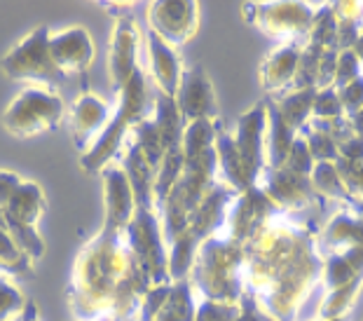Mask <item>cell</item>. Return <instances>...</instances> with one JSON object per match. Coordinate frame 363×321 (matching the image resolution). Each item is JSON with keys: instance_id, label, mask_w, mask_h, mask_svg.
<instances>
[{"instance_id": "obj_14", "label": "cell", "mask_w": 363, "mask_h": 321, "mask_svg": "<svg viewBox=\"0 0 363 321\" xmlns=\"http://www.w3.org/2000/svg\"><path fill=\"white\" fill-rule=\"evenodd\" d=\"M111 118H113V106L104 101L99 94L84 91V94L78 96V101L73 103L68 120H71L73 141L78 143V148L82 152L101 136V132L108 127Z\"/></svg>"}, {"instance_id": "obj_9", "label": "cell", "mask_w": 363, "mask_h": 321, "mask_svg": "<svg viewBox=\"0 0 363 321\" xmlns=\"http://www.w3.org/2000/svg\"><path fill=\"white\" fill-rule=\"evenodd\" d=\"M265 125H267L265 101H258L244 116L237 118V127L233 132L239 159H242L253 186L258 183L260 174L265 171V152H262V146H265Z\"/></svg>"}, {"instance_id": "obj_41", "label": "cell", "mask_w": 363, "mask_h": 321, "mask_svg": "<svg viewBox=\"0 0 363 321\" xmlns=\"http://www.w3.org/2000/svg\"><path fill=\"white\" fill-rule=\"evenodd\" d=\"M347 122H350V127H352V132L361 136L363 139V108L357 113V116H352V118H347Z\"/></svg>"}, {"instance_id": "obj_15", "label": "cell", "mask_w": 363, "mask_h": 321, "mask_svg": "<svg viewBox=\"0 0 363 321\" xmlns=\"http://www.w3.org/2000/svg\"><path fill=\"white\" fill-rule=\"evenodd\" d=\"M307 38L303 40H286L265 57L260 64V85L269 96H279L284 91L293 87V78H296V68L300 59V50L305 47Z\"/></svg>"}, {"instance_id": "obj_5", "label": "cell", "mask_w": 363, "mask_h": 321, "mask_svg": "<svg viewBox=\"0 0 363 321\" xmlns=\"http://www.w3.org/2000/svg\"><path fill=\"white\" fill-rule=\"evenodd\" d=\"M316 7L312 3H251L244 5V17L269 38L303 40L310 33Z\"/></svg>"}, {"instance_id": "obj_11", "label": "cell", "mask_w": 363, "mask_h": 321, "mask_svg": "<svg viewBox=\"0 0 363 321\" xmlns=\"http://www.w3.org/2000/svg\"><path fill=\"white\" fill-rule=\"evenodd\" d=\"M138 45H141V33H138L134 14H120L111 35V50H108V75H111L115 94L138 71Z\"/></svg>"}, {"instance_id": "obj_3", "label": "cell", "mask_w": 363, "mask_h": 321, "mask_svg": "<svg viewBox=\"0 0 363 321\" xmlns=\"http://www.w3.org/2000/svg\"><path fill=\"white\" fill-rule=\"evenodd\" d=\"M64 116V101L57 91H52V87L26 85L5 108L0 125L17 139H30L35 134L59 127Z\"/></svg>"}, {"instance_id": "obj_24", "label": "cell", "mask_w": 363, "mask_h": 321, "mask_svg": "<svg viewBox=\"0 0 363 321\" xmlns=\"http://www.w3.org/2000/svg\"><path fill=\"white\" fill-rule=\"evenodd\" d=\"M195 310H197V305L192 300L190 281L188 279L172 281L167 300L152 321H195Z\"/></svg>"}, {"instance_id": "obj_29", "label": "cell", "mask_w": 363, "mask_h": 321, "mask_svg": "<svg viewBox=\"0 0 363 321\" xmlns=\"http://www.w3.org/2000/svg\"><path fill=\"white\" fill-rule=\"evenodd\" d=\"M321 47L305 43V47L300 50L296 78H293L291 89H316V71H319V59H321Z\"/></svg>"}, {"instance_id": "obj_37", "label": "cell", "mask_w": 363, "mask_h": 321, "mask_svg": "<svg viewBox=\"0 0 363 321\" xmlns=\"http://www.w3.org/2000/svg\"><path fill=\"white\" fill-rule=\"evenodd\" d=\"M337 98L340 106H342L345 118H352L363 108V75L357 80L347 82V85L337 87Z\"/></svg>"}, {"instance_id": "obj_43", "label": "cell", "mask_w": 363, "mask_h": 321, "mask_svg": "<svg viewBox=\"0 0 363 321\" xmlns=\"http://www.w3.org/2000/svg\"><path fill=\"white\" fill-rule=\"evenodd\" d=\"M354 55H357L359 59H361V64H363V33H361V38H359V40H357V45H354Z\"/></svg>"}, {"instance_id": "obj_30", "label": "cell", "mask_w": 363, "mask_h": 321, "mask_svg": "<svg viewBox=\"0 0 363 321\" xmlns=\"http://www.w3.org/2000/svg\"><path fill=\"white\" fill-rule=\"evenodd\" d=\"M298 134L305 139L314 162H335V159H337V143L330 139L328 134H323V132H319V129H314L310 122H307V125L300 129Z\"/></svg>"}, {"instance_id": "obj_22", "label": "cell", "mask_w": 363, "mask_h": 321, "mask_svg": "<svg viewBox=\"0 0 363 321\" xmlns=\"http://www.w3.org/2000/svg\"><path fill=\"white\" fill-rule=\"evenodd\" d=\"M202 237L195 235L190 227H185L181 235H176L167 244V265H169V279L183 281L190 277L192 265H195L197 251L202 247Z\"/></svg>"}, {"instance_id": "obj_10", "label": "cell", "mask_w": 363, "mask_h": 321, "mask_svg": "<svg viewBox=\"0 0 363 321\" xmlns=\"http://www.w3.org/2000/svg\"><path fill=\"white\" fill-rule=\"evenodd\" d=\"M176 108H179L185 125L197 120H213L218 118V103H216V91L211 78L206 75L202 66L183 68L181 85L174 94Z\"/></svg>"}, {"instance_id": "obj_33", "label": "cell", "mask_w": 363, "mask_h": 321, "mask_svg": "<svg viewBox=\"0 0 363 321\" xmlns=\"http://www.w3.org/2000/svg\"><path fill=\"white\" fill-rule=\"evenodd\" d=\"M314 159L310 155V148H307V143L303 136H296V141H293V148L289 152V157H286V162L281 169H289L293 174H300V176H310L312 169H314Z\"/></svg>"}, {"instance_id": "obj_1", "label": "cell", "mask_w": 363, "mask_h": 321, "mask_svg": "<svg viewBox=\"0 0 363 321\" xmlns=\"http://www.w3.org/2000/svg\"><path fill=\"white\" fill-rule=\"evenodd\" d=\"M190 284L206 300L239 305L246 295L244 286V244L225 235H211L197 251L190 272Z\"/></svg>"}, {"instance_id": "obj_18", "label": "cell", "mask_w": 363, "mask_h": 321, "mask_svg": "<svg viewBox=\"0 0 363 321\" xmlns=\"http://www.w3.org/2000/svg\"><path fill=\"white\" fill-rule=\"evenodd\" d=\"M237 195L239 193H235L233 188L223 186V183H216V186L206 193L204 200L199 202L197 209L192 211L188 227L195 235L202 237V240H206V237H211V235H218L223 223H225L230 204L235 202Z\"/></svg>"}, {"instance_id": "obj_16", "label": "cell", "mask_w": 363, "mask_h": 321, "mask_svg": "<svg viewBox=\"0 0 363 321\" xmlns=\"http://www.w3.org/2000/svg\"><path fill=\"white\" fill-rule=\"evenodd\" d=\"M352 247H363V218L342 204L316 232V251L328 256Z\"/></svg>"}, {"instance_id": "obj_31", "label": "cell", "mask_w": 363, "mask_h": 321, "mask_svg": "<svg viewBox=\"0 0 363 321\" xmlns=\"http://www.w3.org/2000/svg\"><path fill=\"white\" fill-rule=\"evenodd\" d=\"M335 118H345L342 106H340V98H337V89L335 87L316 89L310 120H335Z\"/></svg>"}, {"instance_id": "obj_23", "label": "cell", "mask_w": 363, "mask_h": 321, "mask_svg": "<svg viewBox=\"0 0 363 321\" xmlns=\"http://www.w3.org/2000/svg\"><path fill=\"white\" fill-rule=\"evenodd\" d=\"M316 89H289L279 96H269L279 111V116L289 122V125L300 132L312 118V103H314Z\"/></svg>"}, {"instance_id": "obj_6", "label": "cell", "mask_w": 363, "mask_h": 321, "mask_svg": "<svg viewBox=\"0 0 363 321\" xmlns=\"http://www.w3.org/2000/svg\"><path fill=\"white\" fill-rule=\"evenodd\" d=\"M281 216H284V211L279 206L269 200L260 188L253 186L235 197V202L230 204V211L225 216V223H223L218 235H225L230 240L244 244L246 240H251L260 227H265L267 223H272V220Z\"/></svg>"}, {"instance_id": "obj_2", "label": "cell", "mask_w": 363, "mask_h": 321, "mask_svg": "<svg viewBox=\"0 0 363 321\" xmlns=\"http://www.w3.org/2000/svg\"><path fill=\"white\" fill-rule=\"evenodd\" d=\"M152 113L150 98H148V78L138 71L131 75L129 82L118 91V106H113V118L101 136L84 150L82 155V169L94 174L104 171L108 164H113V157L118 155L122 143L127 141L138 122L145 120Z\"/></svg>"}, {"instance_id": "obj_17", "label": "cell", "mask_w": 363, "mask_h": 321, "mask_svg": "<svg viewBox=\"0 0 363 321\" xmlns=\"http://www.w3.org/2000/svg\"><path fill=\"white\" fill-rule=\"evenodd\" d=\"M183 64L181 57L172 45H167L162 38H157L152 30H148V73L160 94L172 96L181 85L183 75Z\"/></svg>"}, {"instance_id": "obj_4", "label": "cell", "mask_w": 363, "mask_h": 321, "mask_svg": "<svg viewBox=\"0 0 363 321\" xmlns=\"http://www.w3.org/2000/svg\"><path fill=\"white\" fill-rule=\"evenodd\" d=\"M0 71L10 80L30 82V85L52 87L64 82V75L54 66L50 55V26H38L26 33L7 55L0 59Z\"/></svg>"}, {"instance_id": "obj_44", "label": "cell", "mask_w": 363, "mask_h": 321, "mask_svg": "<svg viewBox=\"0 0 363 321\" xmlns=\"http://www.w3.org/2000/svg\"><path fill=\"white\" fill-rule=\"evenodd\" d=\"M314 321H321V319H314ZM330 321H347V319H330Z\"/></svg>"}, {"instance_id": "obj_12", "label": "cell", "mask_w": 363, "mask_h": 321, "mask_svg": "<svg viewBox=\"0 0 363 321\" xmlns=\"http://www.w3.org/2000/svg\"><path fill=\"white\" fill-rule=\"evenodd\" d=\"M50 55L61 75H78L94 61V40L84 26H68L61 30L50 28Z\"/></svg>"}, {"instance_id": "obj_35", "label": "cell", "mask_w": 363, "mask_h": 321, "mask_svg": "<svg viewBox=\"0 0 363 321\" xmlns=\"http://www.w3.org/2000/svg\"><path fill=\"white\" fill-rule=\"evenodd\" d=\"M237 315H239V305L216 303L204 298L195 310V321H235Z\"/></svg>"}, {"instance_id": "obj_25", "label": "cell", "mask_w": 363, "mask_h": 321, "mask_svg": "<svg viewBox=\"0 0 363 321\" xmlns=\"http://www.w3.org/2000/svg\"><path fill=\"white\" fill-rule=\"evenodd\" d=\"M363 288V277L350 281V284L335 288V291H326V298L321 300L319 310H316V319L330 321V319H347L352 305L357 303V298Z\"/></svg>"}, {"instance_id": "obj_28", "label": "cell", "mask_w": 363, "mask_h": 321, "mask_svg": "<svg viewBox=\"0 0 363 321\" xmlns=\"http://www.w3.org/2000/svg\"><path fill=\"white\" fill-rule=\"evenodd\" d=\"M335 28H337V19L333 10H330L328 3H323L316 7L310 33H307V43L316 45L321 50H337L335 47Z\"/></svg>"}, {"instance_id": "obj_36", "label": "cell", "mask_w": 363, "mask_h": 321, "mask_svg": "<svg viewBox=\"0 0 363 321\" xmlns=\"http://www.w3.org/2000/svg\"><path fill=\"white\" fill-rule=\"evenodd\" d=\"M363 75V64L361 59L354 55V50L337 52V71H335V89L347 85V82L357 80Z\"/></svg>"}, {"instance_id": "obj_32", "label": "cell", "mask_w": 363, "mask_h": 321, "mask_svg": "<svg viewBox=\"0 0 363 321\" xmlns=\"http://www.w3.org/2000/svg\"><path fill=\"white\" fill-rule=\"evenodd\" d=\"M24 310V295L10 279L0 274V321H14Z\"/></svg>"}, {"instance_id": "obj_19", "label": "cell", "mask_w": 363, "mask_h": 321, "mask_svg": "<svg viewBox=\"0 0 363 321\" xmlns=\"http://www.w3.org/2000/svg\"><path fill=\"white\" fill-rule=\"evenodd\" d=\"M45 211V193L43 188L33 181H24L17 186L12 193L10 202L5 204V209L0 211L3 216V225H21V227H35L38 218Z\"/></svg>"}, {"instance_id": "obj_42", "label": "cell", "mask_w": 363, "mask_h": 321, "mask_svg": "<svg viewBox=\"0 0 363 321\" xmlns=\"http://www.w3.org/2000/svg\"><path fill=\"white\" fill-rule=\"evenodd\" d=\"M345 206H350V209L357 213V216L363 218V197H350V202H347Z\"/></svg>"}, {"instance_id": "obj_40", "label": "cell", "mask_w": 363, "mask_h": 321, "mask_svg": "<svg viewBox=\"0 0 363 321\" xmlns=\"http://www.w3.org/2000/svg\"><path fill=\"white\" fill-rule=\"evenodd\" d=\"M21 183V179L17 174H10V171H0V211L5 209V204L10 202L12 193L17 190V186Z\"/></svg>"}, {"instance_id": "obj_21", "label": "cell", "mask_w": 363, "mask_h": 321, "mask_svg": "<svg viewBox=\"0 0 363 321\" xmlns=\"http://www.w3.org/2000/svg\"><path fill=\"white\" fill-rule=\"evenodd\" d=\"M359 277H363V247L321 256V286L326 291H335Z\"/></svg>"}, {"instance_id": "obj_27", "label": "cell", "mask_w": 363, "mask_h": 321, "mask_svg": "<svg viewBox=\"0 0 363 321\" xmlns=\"http://www.w3.org/2000/svg\"><path fill=\"white\" fill-rule=\"evenodd\" d=\"M312 188L314 193L321 197L323 202H337V204H347L350 202V193H347L342 179L335 169V162H316L314 169L310 174Z\"/></svg>"}, {"instance_id": "obj_8", "label": "cell", "mask_w": 363, "mask_h": 321, "mask_svg": "<svg viewBox=\"0 0 363 321\" xmlns=\"http://www.w3.org/2000/svg\"><path fill=\"white\" fill-rule=\"evenodd\" d=\"M148 24L157 38L172 47H181L199 28V5L188 0H162L148 7Z\"/></svg>"}, {"instance_id": "obj_20", "label": "cell", "mask_w": 363, "mask_h": 321, "mask_svg": "<svg viewBox=\"0 0 363 321\" xmlns=\"http://www.w3.org/2000/svg\"><path fill=\"white\" fill-rule=\"evenodd\" d=\"M265 113H267V125H265V146H262V152H265V169H281L298 132L279 116L272 98H265Z\"/></svg>"}, {"instance_id": "obj_13", "label": "cell", "mask_w": 363, "mask_h": 321, "mask_svg": "<svg viewBox=\"0 0 363 321\" xmlns=\"http://www.w3.org/2000/svg\"><path fill=\"white\" fill-rule=\"evenodd\" d=\"M101 174H104V204H106L104 230L122 232L136 213L134 190H131L127 174L120 167L108 164Z\"/></svg>"}, {"instance_id": "obj_26", "label": "cell", "mask_w": 363, "mask_h": 321, "mask_svg": "<svg viewBox=\"0 0 363 321\" xmlns=\"http://www.w3.org/2000/svg\"><path fill=\"white\" fill-rule=\"evenodd\" d=\"M216 132H218V127H216L213 120H197V122L185 125L183 136H181L183 162H188V159H195L199 155H204V152L213 150Z\"/></svg>"}, {"instance_id": "obj_34", "label": "cell", "mask_w": 363, "mask_h": 321, "mask_svg": "<svg viewBox=\"0 0 363 321\" xmlns=\"http://www.w3.org/2000/svg\"><path fill=\"white\" fill-rule=\"evenodd\" d=\"M335 169L340 174V179H342L350 197H363V159H359V162H350V159L337 157Z\"/></svg>"}, {"instance_id": "obj_38", "label": "cell", "mask_w": 363, "mask_h": 321, "mask_svg": "<svg viewBox=\"0 0 363 321\" xmlns=\"http://www.w3.org/2000/svg\"><path fill=\"white\" fill-rule=\"evenodd\" d=\"M335 71H337V50H323L319 59V71H316V89L333 87Z\"/></svg>"}, {"instance_id": "obj_39", "label": "cell", "mask_w": 363, "mask_h": 321, "mask_svg": "<svg viewBox=\"0 0 363 321\" xmlns=\"http://www.w3.org/2000/svg\"><path fill=\"white\" fill-rule=\"evenodd\" d=\"M337 157L350 159V162H359L363 159V139L357 134H350L347 139L337 143Z\"/></svg>"}, {"instance_id": "obj_7", "label": "cell", "mask_w": 363, "mask_h": 321, "mask_svg": "<svg viewBox=\"0 0 363 321\" xmlns=\"http://www.w3.org/2000/svg\"><path fill=\"white\" fill-rule=\"evenodd\" d=\"M256 188H260L289 216L319 209L323 204L321 197L314 193L310 176H300L289 169H265Z\"/></svg>"}]
</instances>
